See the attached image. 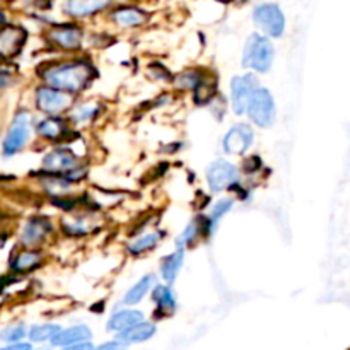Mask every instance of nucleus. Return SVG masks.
Wrapping results in <instances>:
<instances>
[{
  "instance_id": "obj_14",
  "label": "nucleus",
  "mask_w": 350,
  "mask_h": 350,
  "mask_svg": "<svg viewBox=\"0 0 350 350\" xmlns=\"http://www.w3.org/2000/svg\"><path fill=\"white\" fill-rule=\"evenodd\" d=\"M144 314L140 311L135 310H122L116 311L108 321V330L109 332H116V334H123L129 328L135 327V325L142 323Z\"/></svg>"
},
{
  "instance_id": "obj_27",
  "label": "nucleus",
  "mask_w": 350,
  "mask_h": 350,
  "mask_svg": "<svg viewBox=\"0 0 350 350\" xmlns=\"http://www.w3.org/2000/svg\"><path fill=\"white\" fill-rule=\"evenodd\" d=\"M231 208H232L231 198H222V200H219L217 204L214 205V208H212V212H211V217L207 219V221H208V232H212V229H214L215 224L221 221L222 215L228 214Z\"/></svg>"
},
{
  "instance_id": "obj_1",
  "label": "nucleus",
  "mask_w": 350,
  "mask_h": 350,
  "mask_svg": "<svg viewBox=\"0 0 350 350\" xmlns=\"http://www.w3.org/2000/svg\"><path fill=\"white\" fill-rule=\"evenodd\" d=\"M94 75V68L88 62H65L41 72L48 88L64 92L82 91Z\"/></svg>"
},
{
  "instance_id": "obj_7",
  "label": "nucleus",
  "mask_w": 350,
  "mask_h": 350,
  "mask_svg": "<svg viewBox=\"0 0 350 350\" xmlns=\"http://www.w3.org/2000/svg\"><path fill=\"white\" fill-rule=\"evenodd\" d=\"M72 96L53 88H40L36 91V106L46 115H58L70 108Z\"/></svg>"
},
{
  "instance_id": "obj_6",
  "label": "nucleus",
  "mask_w": 350,
  "mask_h": 350,
  "mask_svg": "<svg viewBox=\"0 0 350 350\" xmlns=\"http://www.w3.org/2000/svg\"><path fill=\"white\" fill-rule=\"evenodd\" d=\"M31 132V118L26 111L17 113L14 118L12 125H10L9 132H7L5 140H3V154L5 156H12L17 150L23 149L24 144L29 139Z\"/></svg>"
},
{
  "instance_id": "obj_22",
  "label": "nucleus",
  "mask_w": 350,
  "mask_h": 350,
  "mask_svg": "<svg viewBox=\"0 0 350 350\" xmlns=\"http://www.w3.org/2000/svg\"><path fill=\"white\" fill-rule=\"evenodd\" d=\"M152 297L163 311H173L176 308V299H174V294L170 287L156 286L154 287Z\"/></svg>"
},
{
  "instance_id": "obj_26",
  "label": "nucleus",
  "mask_w": 350,
  "mask_h": 350,
  "mask_svg": "<svg viewBox=\"0 0 350 350\" xmlns=\"http://www.w3.org/2000/svg\"><path fill=\"white\" fill-rule=\"evenodd\" d=\"M58 332H60V327H57V325H36V327L31 328L29 338L33 342L51 340Z\"/></svg>"
},
{
  "instance_id": "obj_13",
  "label": "nucleus",
  "mask_w": 350,
  "mask_h": 350,
  "mask_svg": "<svg viewBox=\"0 0 350 350\" xmlns=\"http://www.w3.org/2000/svg\"><path fill=\"white\" fill-rule=\"evenodd\" d=\"M50 40L65 50H77L82 43V31L77 26H62L50 31Z\"/></svg>"
},
{
  "instance_id": "obj_9",
  "label": "nucleus",
  "mask_w": 350,
  "mask_h": 350,
  "mask_svg": "<svg viewBox=\"0 0 350 350\" xmlns=\"http://www.w3.org/2000/svg\"><path fill=\"white\" fill-rule=\"evenodd\" d=\"M253 144V130L250 125H234L224 137V150L228 154H245Z\"/></svg>"
},
{
  "instance_id": "obj_31",
  "label": "nucleus",
  "mask_w": 350,
  "mask_h": 350,
  "mask_svg": "<svg viewBox=\"0 0 350 350\" xmlns=\"http://www.w3.org/2000/svg\"><path fill=\"white\" fill-rule=\"evenodd\" d=\"M96 350H125V345L118 340H111V342H106V344L99 345V347H96Z\"/></svg>"
},
{
  "instance_id": "obj_32",
  "label": "nucleus",
  "mask_w": 350,
  "mask_h": 350,
  "mask_svg": "<svg viewBox=\"0 0 350 350\" xmlns=\"http://www.w3.org/2000/svg\"><path fill=\"white\" fill-rule=\"evenodd\" d=\"M64 350H96V347L91 344V342H82V344L72 345V347H67Z\"/></svg>"
},
{
  "instance_id": "obj_29",
  "label": "nucleus",
  "mask_w": 350,
  "mask_h": 350,
  "mask_svg": "<svg viewBox=\"0 0 350 350\" xmlns=\"http://www.w3.org/2000/svg\"><path fill=\"white\" fill-rule=\"evenodd\" d=\"M176 82L180 88H197L202 84V77L198 75V72H187V74L180 75Z\"/></svg>"
},
{
  "instance_id": "obj_25",
  "label": "nucleus",
  "mask_w": 350,
  "mask_h": 350,
  "mask_svg": "<svg viewBox=\"0 0 350 350\" xmlns=\"http://www.w3.org/2000/svg\"><path fill=\"white\" fill-rule=\"evenodd\" d=\"M161 239L159 232H149V234L142 236V238L135 239L133 243L129 245V252L133 253V255H140V253L147 252V250L154 248L157 245V241Z\"/></svg>"
},
{
  "instance_id": "obj_19",
  "label": "nucleus",
  "mask_w": 350,
  "mask_h": 350,
  "mask_svg": "<svg viewBox=\"0 0 350 350\" xmlns=\"http://www.w3.org/2000/svg\"><path fill=\"white\" fill-rule=\"evenodd\" d=\"M108 7V2H79V0H74V2H68L65 3V10H67L70 16L75 17H85V16H92L96 14L98 10L105 9Z\"/></svg>"
},
{
  "instance_id": "obj_15",
  "label": "nucleus",
  "mask_w": 350,
  "mask_h": 350,
  "mask_svg": "<svg viewBox=\"0 0 350 350\" xmlns=\"http://www.w3.org/2000/svg\"><path fill=\"white\" fill-rule=\"evenodd\" d=\"M154 334H156V327H154L152 323H146V321H142V323L129 328V330L123 332V334H118V342H122L123 345L140 344V342L149 340Z\"/></svg>"
},
{
  "instance_id": "obj_20",
  "label": "nucleus",
  "mask_w": 350,
  "mask_h": 350,
  "mask_svg": "<svg viewBox=\"0 0 350 350\" xmlns=\"http://www.w3.org/2000/svg\"><path fill=\"white\" fill-rule=\"evenodd\" d=\"M113 19L122 26H140L146 21V14L135 7H122L113 12Z\"/></svg>"
},
{
  "instance_id": "obj_23",
  "label": "nucleus",
  "mask_w": 350,
  "mask_h": 350,
  "mask_svg": "<svg viewBox=\"0 0 350 350\" xmlns=\"http://www.w3.org/2000/svg\"><path fill=\"white\" fill-rule=\"evenodd\" d=\"M205 224H208V221H202V217H197L195 221H191L190 224L187 226V229H185V231L178 236L176 243H178V246H180V250L183 248L185 245H190V243L193 241L198 234H200V231L205 228Z\"/></svg>"
},
{
  "instance_id": "obj_18",
  "label": "nucleus",
  "mask_w": 350,
  "mask_h": 350,
  "mask_svg": "<svg viewBox=\"0 0 350 350\" xmlns=\"http://www.w3.org/2000/svg\"><path fill=\"white\" fill-rule=\"evenodd\" d=\"M154 282H156L154 275L142 277L135 286L130 287V291L125 294V297H123V303H125L126 306H132V304L140 303V301L146 297V294L150 291V287L154 286Z\"/></svg>"
},
{
  "instance_id": "obj_5",
  "label": "nucleus",
  "mask_w": 350,
  "mask_h": 350,
  "mask_svg": "<svg viewBox=\"0 0 350 350\" xmlns=\"http://www.w3.org/2000/svg\"><path fill=\"white\" fill-rule=\"evenodd\" d=\"M256 89H258V82H256L255 75L246 74L232 79L231 103L236 115H243L245 111L248 113L250 101H252V96L255 94Z\"/></svg>"
},
{
  "instance_id": "obj_35",
  "label": "nucleus",
  "mask_w": 350,
  "mask_h": 350,
  "mask_svg": "<svg viewBox=\"0 0 350 350\" xmlns=\"http://www.w3.org/2000/svg\"><path fill=\"white\" fill-rule=\"evenodd\" d=\"M2 24H5V16H3V14L0 12V26H2Z\"/></svg>"
},
{
  "instance_id": "obj_21",
  "label": "nucleus",
  "mask_w": 350,
  "mask_h": 350,
  "mask_svg": "<svg viewBox=\"0 0 350 350\" xmlns=\"http://www.w3.org/2000/svg\"><path fill=\"white\" fill-rule=\"evenodd\" d=\"M38 133L44 137V139H60L65 133V125L62 120L51 116V118H46L38 123Z\"/></svg>"
},
{
  "instance_id": "obj_8",
  "label": "nucleus",
  "mask_w": 350,
  "mask_h": 350,
  "mask_svg": "<svg viewBox=\"0 0 350 350\" xmlns=\"http://www.w3.org/2000/svg\"><path fill=\"white\" fill-rule=\"evenodd\" d=\"M238 170L224 159H217L207 170V183L212 191H222L238 181Z\"/></svg>"
},
{
  "instance_id": "obj_30",
  "label": "nucleus",
  "mask_w": 350,
  "mask_h": 350,
  "mask_svg": "<svg viewBox=\"0 0 350 350\" xmlns=\"http://www.w3.org/2000/svg\"><path fill=\"white\" fill-rule=\"evenodd\" d=\"M94 113H96V108L91 105V106H82V108H79L77 111H75L72 116H74L75 122L81 123V122H84V120L91 118V116L94 115Z\"/></svg>"
},
{
  "instance_id": "obj_17",
  "label": "nucleus",
  "mask_w": 350,
  "mask_h": 350,
  "mask_svg": "<svg viewBox=\"0 0 350 350\" xmlns=\"http://www.w3.org/2000/svg\"><path fill=\"white\" fill-rule=\"evenodd\" d=\"M183 250H176V252L171 253V255H167L163 260V263H161V275H163V279L166 282L171 284L176 279L178 272H180L181 265H183Z\"/></svg>"
},
{
  "instance_id": "obj_34",
  "label": "nucleus",
  "mask_w": 350,
  "mask_h": 350,
  "mask_svg": "<svg viewBox=\"0 0 350 350\" xmlns=\"http://www.w3.org/2000/svg\"><path fill=\"white\" fill-rule=\"evenodd\" d=\"M7 82H9V77L5 74H0V88L7 85Z\"/></svg>"
},
{
  "instance_id": "obj_16",
  "label": "nucleus",
  "mask_w": 350,
  "mask_h": 350,
  "mask_svg": "<svg viewBox=\"0 0 350 350\" xmlns=\"http://www.w3.org/2000/svg\"><path fill=\"white\" fill-rule=\"evenodd\" d=\"M50 231V224L44 219H31L23 231V243L26 245H36Z\"/></svg>"
},
{
  "instance_id": "obj_33",
  "label": "nucleus",
  "mask_w": 350,
  "mask_h": 350,
  "mask_svg": "<svg viewBox=\"0 0 350 350\" xmlns=\"http://www.w3.org/2000/svg\"><path fill=\"white\" fill-rule=\"evenodd\" d=\"M0 350H31V344H24V342H19V344H10L7 347Z\"/></svg>"
},
{
  "instance_id": "obj_12",
  "label": "nucleus",
  "mask_w": 350,
  "mask_h": 350,
  "mask_svg": "<svg viewBox=\"0 0 350 350\" xmlns=\"http://www.w3.org/2000/svg\"><path fill=\"white\" fill-rule=\"evenodd\" d=\"M91 338V330L84 325H79V327H70L60 330L53 338H51V344L55 347H72V345L82 344V342H88Z\"/></svg>"
},
{
  "instance_id": "obj_24",
  "label": "nucleus",
  "mask_w": 350,
  "mask_h": 350,
  "mask_svg": "<svg viewBox=\"0 0 350 350\" xmlns=\"http://www.w3.org/2000/svg\"><path fill=\"white\" fill-rule=\"evenodd\" d=\"M41 262V255L36 252H23L14 258L12 269L16 272H26V270L34 269Z\"/></svg>"
},
{
  "instance_id": "obj_37",
  "label": "nucleus",
  "mask_w": 350,
  "mask_h": 350,
  "mask_svg": "<svg viewBox=\"0 0 350 350\" xmlns=\"http://www.w3.org/2000/svg\"><path fill=\"white\" fill-rule=\"evenodd\" d=\"M349 350H350V349H349Z\"/></svg>"
},
{
  "instance_id": "obj_10",
  "label": "nucleus",
  "mask_w": 350,
  "mask_h": 350,
  "mask_svg": "<svg viewBox=\"0 0 350 350\" xmlns=\"http://www.w3.org/2000/svg\"><path fill=\"white\" fill-rule=\"evenodd\" d=\"M27 33L19 26H7L0 31V55L2 57H14L21 51Z\"/></svg>"
},
{
  "instance_id": "obj_36",
  "label": "nucleus",
  "mask_w": 350,
  "mask_h": 350,
  "mask_svg": "<svg viewBox=\"0 0 350 350\" xmlns=\"http://www.w3.org/2000/svg\"><path fill=\"white\" fill-rule=\"evenodd\" d=\"M0 289H2V282H0Z\"/></svg>"
},
{
  "instance_id": "obj_2",
  "label": "nucleus",
  "mask_w": 350,
  "mask_h": 350,
  "mask_svg": "<svg viewBox=\"0 0 350 350\" xmlns=\"http://www.w3.org/2000/svg\"><path fill=\"white\" fill-rule=\"evenodd\" d=\"M273 62V44L263 34H252L245 44L243 51V65L250 70L265 74L272 67Z\"/></svg>"
},
{
  "instance_id": "obj_4",
  "label": "nucleus",
  "mask_w": 350,
  "mask_h": 350,
  "mask_svg": "<svg viewBox=\"0 0 350 350\" xmlns=\"http://www.w3.org/2000/svg\"><path fill=\"white\" fill-rule=\"evenodd\" d=\"M248 115L253 123L258 126H270L275 120V103H273L272 94L267 89L258 88L255 94L252 96V101L248 106Z\"/></svg>"
},
{
  "instance_id": "obj_11",
  "label": "nucleus",
  "mask_w": 350,
  "mask_h": 350,
  "mask_svg": "<svg viewBox=\"0 0 350 350\" xmlns=\"http://www.w3.org/2000/svg\"><path fill=\"white\" fill-rule=\"evenodd\" d=\"M75 156L68 149H57L53 152H50L48 156H44L43 159V167L51 173H72L75 170Z\"/></svg>"
},
{
  "instance_id": "obj_28",
  "label": "nucleus",
  "mask_w": 350,
  "mask_h": 350,
  "mask_svg": "<svg viewBox=\"0 0 350 350\" xmlns=\"http://www.w3.org/2000/svg\"><path fill=\"white\" fill-rule=\"evenodd\" d=\"M24 335H26V330H24L23 325H16V327L5 328V330L0 334V338L5 342H16V344H19V340Z\"/></svg>"
},
{
  "instance_id": "obj_3",
  "label": "nucleus",
  "mask_w": 350,
  "mask_h": 350,
  "mask_svg": "<svg viewBox=\"0 0 350 350\" xmlns=\"http://www.w3.org/2000/svg\"><path fill=\"white\" fill-rule=\"evenodd\" d=\"M255 24L267 34V36L279 38L286 29V19L277 3H262L253 12Z\"/></svg>"
}]
</instances>
